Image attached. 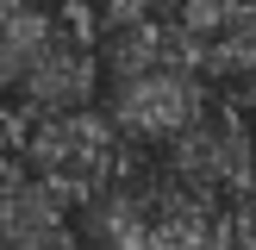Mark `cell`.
Instances as JSON below:
<instances>
[{"mask_svg":"<svg viewBox=\"0 0 256 250\" xmlns=\"http://www.w3.org/2000/svg\"><path fill=\"white\" fill-rule=\"evenodd\" d=\"M12 156L62 212H75V206L106 200L112 169H119V132L94 106L56 112V119H25L12 132Z\"/></svg>","mask_w":256,"mask_h":250,"instance_id":"6da1fadb","label":"cell"},{"mask_svg":"<svg viewBox=\"0 0 256 250\" xmlns=\"http://www.w3.org/2000/svg\"><path fill=\"white\" fill-rule=\"evenodd\" d=\"M0 250H82L75 219L19 169V156L0 169Z\"/></svg>","mask_w":256,"mask_h":250,"instance_id":"7a4b0ae2","label":"cell"},{"mask_svg":"<svg viewBox=\"0 0 256 250\" xmlns=\"http://www.w3.org/2000/svg\"><path fill=\"white\" fill-rule=\"evenodd\" d=\"M238 250H256V212H250V225H244V244Z\"/></svg>","mask_w":256,"mask_h":250,"instance_id":"3957f363","label":"cell"}]
</instances>
